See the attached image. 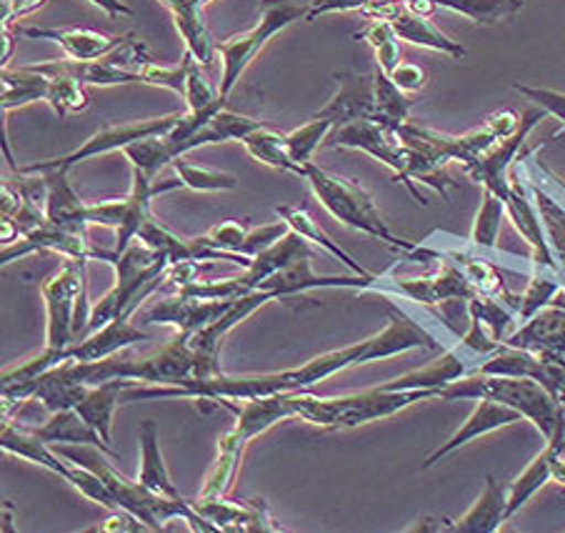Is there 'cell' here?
I'll return each mask as SVG.
<instances>
[{
	"label": "cell",
	"instance_id": "6da1fadb",
	"mask_svg": "<svg viewBox=\"0 0 565 533\" xmlns=\"http://www.w3.org/2000/svg\"><path fill=\"white\" fill-rule=\"evenodd\" d=\"M440 401H478L491 398L521 411L525 420L539 428L545 441H565V411L555 404V398L545 391L539 381L515 379V376H491V373H470L448 386L436 391Z\"/></svg>",
	"mask_w": 565,
	"mask_h": 533
},
{
	"label": "cell",
	"instance_id": "7a4b0ae2",
	"mask_svg": "<svg viewBox=\"0 0 565 533\" xmlns=\"http://www.w3.org/2000/svg\"><path fill=\"white\" fill-rule=\"evenodd\" d=\"M68 381L98 386L106 381H134V386H178L185 379L195 376V355L188 339H178L168 345H160L150 355H108L100 361L86 363H63L58 366Z\"/></svg>",
	"mask_w": 565,
	"mask_h": 533
},
{
	"label": "cell",
	"instance_id": "3957f363",
	"mask_svg": "<svg viewBox=\"0 0 565 533\" xmlns=\"http://www.w3.org/2000/svg\"><path fill=\"white\" fill-rule=\"evenodd\" d=\"M288 398L294 418L306 420L310 426L328 428V431H341V428H358L371 424V420L395 416L418 401L436 398V394L433 391H388L379 386L328 398L308 394V391H290Z\"/></svg>",
	"mask_w": 565,
	"mask_h": 533
},
{
	"label": "cell",
	"instance_id": "277c9868",
	"mask_svg": "<svg viewBox=\"0 0 565 533\" xmlns=\"http://www.w3.org/2000/svg\"><path fill=\"white\" fill-rule=\"evenodd\" d=\"M303 178L318 195V201L323 203V209L331 213L335 221H341L345 226H351L361 233H369V236L388 243V246L398 250H406V254H411V250L416 248V243H408L395 236V233L388 228V223L383 221L373 195L358 181L328 173L326 168H320L313 161L306 163Z\"/></svg>",
	"mask_w": 565,
	"mask_h": 533
},
{
	"label": "cell",
	"instance_id": "5b68a950",
	"mask_svg": "<svg viewBox=\"0 0 565 533\" xmlns=\"http://www.w3.org/2000/svg\"><path fill=\"white\" fill-rule=\"evenodd\" d=\"M306 15L308 6H298L294 0H260V15L256 25L246 33H238L233 35V39L215 45V53H218L223 61V76L218 83L223 106H228L235 83H238L243 73L248 71V65L256 61L263 45H266L273 35L286 31L288 25L303 21Z\"/></svg>",
	"mask_w": 565,
	"mask_h": 533
},
{
	"label": "cell",
	"instance_id": "8992f818",
	"mask_svg": "<svg viewBox=\"0 0 565 533\" xmlns=\"http://www.w3.org/2000/svg\"><path fill=\"white\" fill-rule=\"evenodd\" d=\"M41 296L49 311V345L68 349L90 323L86 258L65 260L58 274L43 280Z\"/></svg>",
	"mask_w": 565,
	"mask_h": 533
},
{
	"label": "cell",
	"instance_id": "52a82bcc",
	"mask_svg": "<svg viewBox=\"0 0 565 533\" xmlns=\"http://www.w3.org/2000/svg\"><path fill=\"white\" fill-rule=\"evenodd\" d=\"M110 266L116 268V286L110 291L116 296L118 318H130L140 303L148 301V296L166 284L171 260L148 248L143 241H134Z\"/></svg>",
	"mask_w": 565,
	"mask_h": 533
},
{
	"label": "cell",
	"instance_id": "ba28073f",
	"mask_svg": "<svg viewBox=\"0 0 565 533\" xmlns=\"http://www.w3.org/2000/svg\"><path fill=\"white\" fill-rule=\"evenodd\" d=\"M183 114H171L163 118H150V120H138V124H126V126H110L103 128L98 134H93L86 143L75 148L68 156L53 158V161H41L33 166H23L15 168L18 173H45V171H71L83 161H90V158L103 156V153H113V151H124L130 143L136 140H143L150 136H168L173 134V128L181 124Z\"/></svg>",
	"mask_w": 565,
	"mask_h": 533
},
{
	"label": "cell",
	"instance_id": "9c48e42d",
	"mask_svg": "<svg viewBox=\"0 0 565 533\" xmlns=\"http://www.w3.org/2000/svg\"><path fill=\"white\" fill-rule=\"evenodd\" d=\"M476 373H491V376H515V379H533L548 391L565 411V359L548 353H533L525 349H513L505 345L493 355L480 363Z\"/></svg>",
	"mask_w": 565,
	"mask_h": 533
},
{
	"label": "cell",
	"instance_id": "30bf717a",
	"mask_svg": "<svg viewBox=\"0 0 565 533\" xmlns=\"http://www.w3.org/2000/svg\"><path fill=\"white\" fill-rule=\"evenodd\" d=\"M328 148H353L373 158H379L383 166H388L401 183H406L408 173V151L401 143L398 134L391 126L381 124L375 118L353 120V124L335 128L326 140Z\"/></svg>",
	"mask_w": 565,
	"mask_h": 533
},
{
	"label": "cell",
	"instance_id": "8fae6325",
	"mask_svg": "<svg viewBox=\"0 0 565 533\" xmlns=\"http://www.w3.org/2000/svg\"><path fill=\"white\" fill-rule=\"evenodd\" d=\"M235 298L223 301H203V298H185L181 294L166 296L148 308L143 321L153 326H173L181 339H193L198 331L209 329L231 311Z\"/></svg>",
	"mask_w": 565,
	"mask_h": 533
},
{
	"label": "cell",
	"instance_id": "7c38bea8",
	"mask_svg": "<svg viewBox=\"0 0 565 533\" xmlns=\"http://www.w3.org/2000/svg\"><path fill=\"white\" fill-rule=\"evenodd\" d=\"M365 13L375 18V21H388L401 41L418 45V49H428V51H436L443 55H450V58H466L468 55L463 45L450 39V35L443 33L440 28L430 21V18L411 13L408 8L403 6V0L373 6Z\"/></svg>",
	"mask_w": 565,
	"mask_h": 533
},
{
	"label": "cell",
	"instance_id": "4fadbf2b",
	"mask_svg": "<svg viewBox=\"0 0 565 533\" xmlns=\"http://www.w3.org/2000/svg\"><path fill=\"white\" fill-rule=\"evenodd\" d=\"M480 363L483 361H480L478 355H473L463 343L456 341L450 349L443 351L436 361H430L428 366L416 369L411 373H403V376L383 383V388H388V391H433V394H436L438 388L448 386V383L476 373Z\"/></svg>",
	"mask_w": 565,
	"mask_h": 533
},
{
	"label": "cell",
	"instance_id": "5bb4252c",
	"mask_svg": "<svg viewBox=\"0 0 565 533\" xmlns=\"http://www.w3.org/2000/svg\"><path fill=\"white\" fill-rule=\"evenodd\" d=\"M518 420H525L521 411H515L505 404H498V401H491V398H478L473 414L463 420V426H460L446 444L438 446L436 451H433L426 461L420 463V471L433 469V466L443 461L448 454L458 451V448H463L466 444L476 441V438L493 434V431H498V428L513 426V424H518Z\"/></svg>",
	"mask_w": 565,
	"mask_h": 533
},
{
	"label": "cell",
	"instance_id": "9a60e30c",
	"mask_svg": "<svg viewBox=\"0 0 565 533\" xmlns=\"http://www.w3.org/2000/svg\"><path fill=\"white\" fill-rule=\"evenodd\" d=\"M21 33L35 41H53L73 61H98L108 58L134 35H106L90 28H21Z\"/></svg>",
	"mask_w": 565,
	"mask_h": 533
},
{
	"label": "cell",
	"instance_id": "2e32d148",
	"mask_svg": "<svg viewBox=\"0 0 565 533\" xmlns=\"http://www.w3.org/2000/svg\"><path fill=\"white\" fill-rule=\"evenodd\" d=\"M338 93L323 110L316 116L328 118L335 128L353 124V120L375 118V83L371 76H361L353 71L335 73ZM333 128V130H335Z\"/></svg>",
	"mask_w": 565,
	"mask_h": 533
},
{
	"label": "cell",
	"instance_id": "e0dca14e",
	"mask_svg": "<svg viewBox=\"0 0 565 533\" xmlns=\"http://www.w3.org/2000/svg\"><path fill=\"white\" fill-rule=\"evenodd\" d=\"M191 507L211 523L215 531H280L273 523L266 501L238 503L225 499H193Z\"/></svg>",
	"mask_w": 565,
	"mask_h": 533
},
{
	"label": "cell",
	"instance_id": "ac0fdd59",
	"mask_svg": "<svg viewBox=\"0 0 565 533\" xmlns=\"http://www.w3.org/2000/svg\"><path fill=\"white\" fill-rule=\"evenodd\" d=\"M505 345L565 359V308L545 306L529 321L505 335Z\"/></svg>",
	"mask_w": 565,
	"mask_h": 533
},
{
	"label": "cell",
	"instance_id": "d6986e66",
	"mask_svg": "<svg viewBox=\"0 0 565 533\" xmlns=\"http://www.w3.org/2000/svg\"><path fill=\"white\" fill-rule=\"evenodd\" d=\"M143 341H150V333H146L143 329H136V326L130 323V318H113V321L103 326V329L93 331L90 335H83V339L71 343L65 351H68V363H86L108 359V355H116L128 349V345Z\"/></svg>",
	"mask_w": 565,
	"mask_h": 533
},
{
	"label": "cell",
	"instance_id": "ffe728a7",
	"mask_svg": "<svg viewBox=\"0 0 565 533\" xmlns=\"http://www.w3.org/2000/svg\"><path fill=\"white\" fill-rule=\"evenodd\" d=\"M163 8H168V13L173 18L175 31L181 33V39L185 41V51L193 55V58L211 68L213 55L215 53V43L213 35L209 31V25L203 23V6H209L211 0H160Z\"/></svg>",
	"mask_w": 565,
	"mask_h": 533
},
{
	"label": "cell",
	"instance_id": "44dd1931",
	"mask_svg": "<svg viewBox=\"0 0 565 533\" xmlns=\"http://www.w3.org/2000/svg\"><path fill=\"white\" fill-rule=\"evenodd\" d=\"M508 509V483H501L495 476H486L483 491L463 516L448 523V531L456 533H493L503 529Z\"/></svg>",
	"mask_w": 565,
	"mask_h": 533
},
{
	"label": "cell",
	"instance_id": "7402d4cb",
	"mask_svg": "<svg viewBox=\"0 0 565 533\" xmlns=\"http://www.w3.org/2000/svg\"><path fill=\"white\" fill-rule=\"evenodd\" d=\"M31 175L45 178V216H49V221L61 228L88 233V223L83 221L86 203L73 191L71 171H45Z\"/></svg>",
	"mask_w": 565,
	"mask_h": 533
},
{
	"label": "cell",
	"instance_id": "603a6c76",
	"mask_svg": "<svg viewBox=\"0 0 565 533\" xmlns=\"http://www.w3.org/2000/svg\"><path fill=\"white\" fill-rule=\"evenodd\" d=\"M128 386H134V381L116 379V381L98 383V386H90L88 394L81 398L78 406H75V411L86 418V424L108 446L113 438V416H116V408L120 406V401H124Z\"/></svg>",
	"mask_w": 565,
	"mask_h": 533
},
{
	"label": "cell",
	"instance_id": "cb8c5ba5",
	"mask_svg": "<svg viewBox=\"0 0 565 533\" xmlns=\"http://www.w3.org/2000/svg\"><path fill=\"white\" fill-rule=\"evenodd\" d=\"M306 250H310V243L303 236H298V233L290 231L280 241L273 243L270 248L263 250L260 256L253 258L250 268H246L241 276H235V278H238L243 291L250 294V291H256L263 280L276 276L278 270L286 268L290 260L298 258L300 254H306Z\"/></svg>",
	"mask_w": 565,
	"mask_h": 533
},
{
	"label": "cell",
	"instance_id": "d4e9b609",
	"mask_svg": "<svg viewBox=\"0 0 565 533\" xmlns=\"http://www.w3.org/2000/svg\"><path fill=\"white\" fill-rule=\"evenodd\" d=\"M0 446H3V451L8 454L23 456L28 461L43 466V469H49L51 473L61 476L63 481L65 476H68V469H71L68 458H63L58 451H51L49 444H45L41 436H35L31 428H21L15 420H8V418L3 420Z\"/></svg>",
	"mask_w": 565,
	"mask_h": 533
},
{
	"label": "cell",
	"instance_id": "484cf974",
	"mask_svg": "<svg viewBox=\"0 0 565 533\" xmlns=\"http://www.w3.org/2000/svg\"><path fill=\"white\" fill-rule=\"evenodd\" d=\"M35 436H41L45 444H71V446H98L100 451H106L108 456L118 458V454L103 441V438L93 431V428L86 424L75 408H65V411H55L51 420H45L43 426L31 428Z\"/></svg>",
	"mask_w": 565,
	"mask_h": 533
},
{
	"label": "cell",
	"instance_id": "4316f807",
	"mask_svg": "<svg viewBox=\"0 0 565 533\" xmlns=\"http://www.w3.org/2000/svg\"><path fill=\"white\" fill-rule=\"evenodd\" d=\"M248 448V441L233 431H225L218 441V456H215L213 469L205 476V483L198 499H225L231 493L235 476H238L243 451Z\"/></svg>",
	"mask_w": 565,
	"mask_h": 533
},
{
	"label": "cell",
	"instance_id": "83f0119b",
	"mask_svg": "<svg viewBox=\"0 0 565 533\" xmlns=\"http://www.w3.org/2000/svg\"><path fill=\"white\" fill-rule=\"evenodd\" d=\"M561 451V444L545 441L543 451L525 466L523 473L515 481L508 483V509L505 519L511 521L525 503H529L535 493H539L545 483L553 481V456Z\"/></svg>",
	"mask_w": 565,
	"mask_h": 533
},
{
	"label": "cell",
	"instance_id": "f1b7e54d",
	"mask_svg": "<svg viewBox=\"0 0 565 533\" xmlns=\"http://www.w3.org/2000/svg\"><path fill=\"white\" fill-rule=\"evenodd\" d=\"M138 481L146 486L148 491L158 495H168V499H183L181 493L168 476L163 454H160L158 444V424L156 420H143L140 426V466H138Z\"/></svg>",
	"mask_w": 565,
	"mask_h": 533
},
{
	"label": "cell",
	"instance_id": "f546056e",
	"mask_svg": "<svg viewBox=\"0 0 565 533\" xmlns=\"http://www.w3.org/2000/svg\"><path fill=\"white\" fill-rule=\"evenodd\" d=\"M241 143L246 146V151L263 166H270L276 168V171H286L303 178L306 168L294 161V156H290L288 143H286V134H280L278 128L263 124L256 130H250Z\"/></svg>",
	"mask_w": 565,
	"mask_h": 533
},
{
	"label": "cell",
	"instance_id": "4dcf8cb0",
	"mask_svg": "<svg viewBox=\"0 0 565 533\" xmlns=\"http://www.w3.org/2000/svg\"><path fill=\"white\" fill-rule=\"evenodd\" d=\"M276 213L280 216V221H286L290 231L298 233V236H303L308 243H316V246H320L323 250H328V256H333L335 260H341L343 266H348L353 270V274L358 276H375L371 274L369 268H363L358 260L348 254V250H343L338 243L328 236V233L318 226V223L308 216V213L303 209H296V205H276Z\"/></svg>",
	"mask_w": 565,
	"mask_h": 533
},
{
	"label": "cell",
	"instance_id": "1f68e13d",
	"mask_svg": "<svg viewBox=\"0 0 565 533\" xmlns=\"http://www.w3.org/2000/svg\"><path fill=\"white\" fill-rule=\"evenodd\" d=\"M531 183V193L535 201V209L541 213L545 236H548V243L553 248V256L558 260V266L565 270V203L555 199V193L543 185L539 178L529 175Z\"/></svg>",
	"mask_w": 565,
	"mask_h": 533
},
{
	"label": "cell",
	"instance_id": "d6a6232c",
	"mask_svg": "<svg viewBox=\"0 0 565 533\" xmlns=\"http://www.w3.org/2000/svg\"><path fill=\"white\" fill-rule=\"evenodd\" d=\"M565 286V270L555 266H541L533 264V274L521 296V308H518V323H525L545 306L553 303V298L563 291Z\"/></svg>",
	"mask_w": 565,
	"mask_h": 533
},
{
	"label": "cell",
	"instance_id": "836d02e7",
	"mask_svg": "<svg viewBox=\"0 0 565 533\" xmlns=\"http://www.w3.org/2000/svg\"><path fill=\"white\" fill-rule=\"evenodd\" d=\"M51 78L45 73L33 71L31 65L23 71L3 68V110L11 114L35 100H49Z\"/></svg>",
	"mask_w": 565,
	"mask_h": 533
},
{
	"label": "cell",
	"instance_id": "e575fe53",
	"mask_svg": "<svg viewBox=\"0 0 565 533\" xmlns=\"http://www.w3.org/2000/svg\"><path fill=\"white\" fill-rule=\"evenodd\" d=\"M443 11L466 15L478 25H498L523 11V0H433Z\"/></svg>",
	"mask_w": 565,
	"mask_h": 533
},
{
	"label": "cell",
	"instance_id": "d590c367",
	"mask_svg": "<svg viewBox=\"0 0 565 533\" xmlns=\"http://www.w3.org/2000/svg\"><path fill=\"white\" fill-rule=\"evenodd\" d=\"M373 83H375V120L391 126L393 130L401 128L403 124H408L413 100L408 98V93H403L398 86H395L393 78L385 73L381 65L373 68Z\"/></svg>",
	"mask_w": 565,
	"mask_h": 533
},
{
	"label": "cell",
	"instance_id": "8d00e7d4",
	"mask_svg": "<svg viewBox=\"0 0 565 533\" xmlns=\"http://www.w3.org/2000/svg\"><path fill=\"white\" fill-rule=\"evenodd\" d=\"M263 124H266V120L248 118L243 114H233V110L223 108L209 120V124L198 130L195 136H191L188 140H191V146L195 151V148H201V146L225 143V140H243L250 134V130H256Z\"/></svg>",
	"mask_w": 565,
	"mask_h": 533
},
{
	"label": "cell",
	"instance_id": "74e56055",
	"mask_svg": "<svg viewBox=\"0 0 565 533\" xmlns=\"http://www.w3.org/2000/svg\"><path fill=\"white\" fill-rule=\"evenodd\" d=\"M193 55L191 53H183V61L173 65V68H166V65H158L148 58H140L136 65V73L140 83H148V86H156V88H163V90H171L178 93V96H185V86H188V76H191V68H193Z\"/></svg>",
	"mask_w": 565,
	"mask_h": 533
},
{
	"label": "cell",
	"instance_id": "f35d334b",
	"mask_svg": "<svg viewBox=\"0 0 565 533\" xmlns=\"http://www.w3.org/2000/svg\"><path fill=\"white\" fill-rule=\"evenodd\" d=\"M333 128L335 126L328 118L313 116L308 120V124L298 126L296 130L286 134V143H288L290 156H294V161L306 168V163L313 161L318 148L326 146V140H328V136L333 134Z\"/></svg>",
	"mask_w": 565,
	"mask_h": 533
},
{
	"label": "cell",
	"instance_id": "ab89813d",
	"mask_svg": "<svg viewBox=\"0 0 565 533\" xmlns=\"http://www.w3.org/2000/svg\"><path fill=\"white\" fill-rule=\"evenodd\" d=\"M505 213V203L501 195H495L493 191L483 189V203L476 213V223H473V233H470V241H473L476 248H488L495 250L498 246V233H501Z\"/></svg>",
	"mask_w": 565,
	"mask_h": 533
},
{
	"label": "cell",
	"instance_id": "60d3db41",
	"mask_svg": "<svg viewBox=\"0 0 565 533\" xmlns=\"http://www.w3.org/2000/svg\"><path fill=\"white\" fill-rule=\"evenodd\" d=\"M175 178H181V183L191 191H201V193H215V191H233L238 185V178L233 173L225 171H213V168H203V166H193L188 161H178L173 163Z\"/></svg>",
	"mask_w": 565,
	"mask_h": 533
},
{
	"label": "cell",
	"instance_id": "b9f144b4",
	"mask_svg": "<svg viewBox=\"0 0 565 533\" xmlns=\"http://www.w3.org/2000/svg\"><path fill=\"white\" fill-rule=\"evenodd\" d=\"M361 35L369 39L371 49L375 51V65H381V68L391 76V73L403 63L401 61V39L395 35L393 25L388 21H373L369 25V31H363Z\"/></svg>",
	"mask_w": 565,
	"mask_h": 533
},
{
	"label": "cell",
	"instance_id": "7bdbcfd3",
	"mask_svg": "<svg viewBox=\"0 0 565 533\" xmlns=\"http://www.w3.org/2000/svg\"><path fill=\"white\" fill-rule=\"evenodd\" d=\"M49 78H51V93L45 103H51V108L61 118H65L68 114H81V110H86L90 106V98L88 93L83 90V83L68 76H49Z\"/></svg>",
	"mask_w": 565,
	"mask_h": 533
},
{
	"label": "cell",
	"instance_id": "ee69618b",
	"mask_svg": "<svg viewBox=\"0 0 565 533\" xmlns=\"http://www.w3.org/2000/svg\"><path fill=\"white\" fill-rule=\"evenodd\" d=\"M513 90H518V93H521V96L533 100L535 106L543 108L545 114L553 116L555 120H561V126H563V130H565V93L551 90V88L523 86V83H513Z\"/></svg>",
	"mask_w": 565,
	"mask_h": 533
},
{
	"label": "cell",
	"instance_id": "f6af8a7d",
	"mask_svg": "<svg viewBox=\"0 0 565 533\" xmlns=\"http://www.w3.org/2000/svg\"><path fill=\"white\" fill-rule=\"evenodd\" d=\"M248 238V228L238 221H223L205 233V241L218 250H231V254H241L243 243ZM243 256V254H241Z\"/></svg>",
	"mask_w": 565,
	"mask_h": 533
},
{
	"label": "cell",
	"instance_id": "bcb514c9",
	"mask_svg": "<svg viewBox=\"0 0 565 533\" xmlns=\"http://www.w3.org/2000/svg\"><path fill=\"white\" fill-rule=\"evenodd\" d=\"M391 78L403 93H418L426 88L428 73L423 71L418 63H401L398 68L391 73Z\"/></svg>",
	"mask_w": 565,
	"mask_h": 533
},
{
	"label": "cell",
	"instance_id": "7dc6e473",
	"mask_svg": "<svg viewBox=\"0 0 565 533\" xmlns=\"http://www.w3.org/2000/svg\"><path fill=\"white\" fill-rule=\"evenodd\" d=\"M371 0H310L308 21H316L318 15L326 13H343V11H369Z\"/></svg>",
	"mask_w": 565,
	"mask_h": 533
},
{
	"label": "cell",
	"instance_id": "c3c4849f",
	"mask_svg": "<svg viewBox=\"0 0 565 533\" xmlns=\"http://www.w3.org/2000/svg\"><path fill=\"white\" fill-rule=\"evenodd\" d=\"M49 3V0H3V25L15 23L18 18L38 11V8Z\"/></svg>",
	"mask_w": 565,
	"mask_h": 533
},
{
	"label": "cell",
	"instance_id": "681fc988",
	"mask_svg": "<svg viewBox=\"0 0 565 533\" xmlns=\"http://www.w3.org/2000/svg\"><path fill=\"white\" fill-rule=\"evenodd\" d=\"M88 3L100 8V11L110 18L113 15H134V8L124 3V0H88Z\"/></svg>",
	"mask_w": 565,
	"mask_h": 533
},
{
	"label": "cell",
	"instance_id": "f907efd6",
	"mask_svg": "<svg viewBox=\"0 0 565 533\" xmlns=\"http://www.w3.org/2000/svg\"><path fill=\"white\" fill-rule=\"evenodd\" d=\"M553 481L565 489V451L553 456Z\"/></svg>",
	"mask_w": 565,
	"mask_h": 533
}]
</instances>
